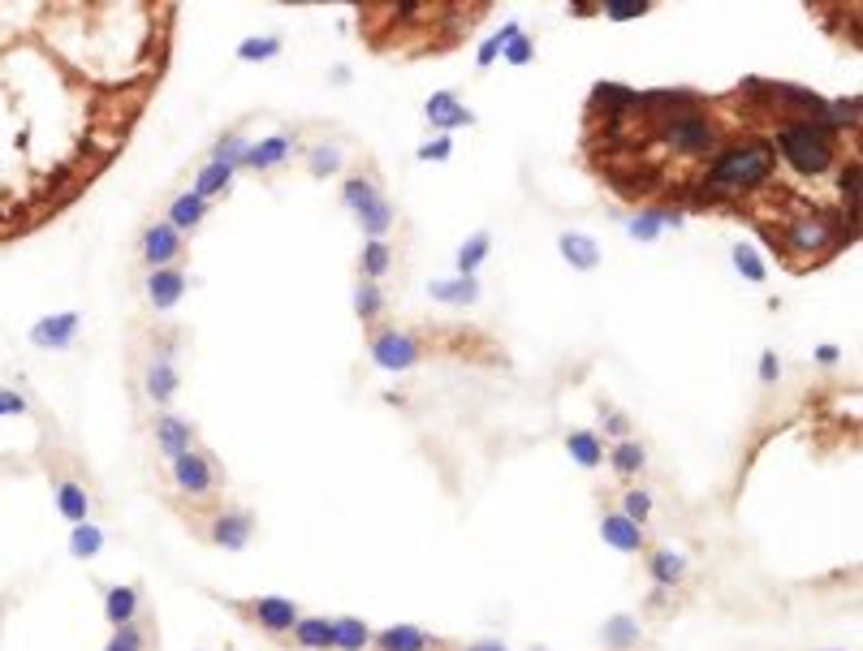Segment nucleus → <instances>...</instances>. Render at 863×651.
Returning a JSON list of instances; mask_svg holds the SVG:
<instances>
[{
    "label": "nucleus",
    "instance_id": "obj_2",
    "mask_svg": "<svg viewBox=\"0 0 863 651\" xmlns=\"http://www.w3.org/2000/svg\"><path fill=\"white\" fill-rule=\"evenodd\" d=\"M773 169V148L768 143H747V148L725 151L709 173V191L721 195V191H747V186H760Z\"/></svg>",
    "mask_w": 863,
    "mask_h": 651
},
{
    "label": "nucleus",
    "instance_id": "obj_23",
    "mask_svg": "<svg viewBox=\"0 0 863 651\" xmlns=\"http://www.w3.org/2000/svg\"><path fill=\"white\" fill-rule=\"evenodd\" d=\"M290 634L303 651H333V621L328 617H299V626Z\"/></svg>",
    "mask_w": 863,
    "mask_h": 651
},
{
    "label": "nucleus",
    "instance_id": "obj_9",
    "mask_svg": "<svg viewBox=\"0 0 863 651\" xmlns=\"http://www.w3.org/2000/svg\"><path fill=\"white\" fill-rule=\"evenodd\" d=\"M177 254H182V234L169 225V220H160V225H148L143 229V259L155 268H173L177 263Z\"/></svg>",
    "mask_w": 863,
    "mask_h": 651
},
{
    "label": "nucleus",
    "instance_id": "obj_14",
    "mask_svg": "<svg viewBox=\"0 0 863 651\" xmlns=\"http://www.w3.org/2000/svg\"><path fill=\"white\" fill-rule=\"evenodd\" d=\"M290 151H294V139L290 134H272V139H263V143H255V148H247V169H255V173H268V169H277V164H285L290 160Z\"/></svg>",
    "mask_w": 863,
    "mask_h": 651
},
{
    "label": "nucleus",
    "instance_id": "obj_38",
    "mask_svg": "<svg viewBox=\"0 0 863 651\" xmlns=\"http://www.w3.org/2000/svg\"><path fill=\"white\" fill-rule=\"evenodd\" d=\"M730 259H734V268H738V272H743V276H747L752 285H760L764 276H768L764 259H760L756 251H752V247H734V254H730Z\"/></svg>",
    "mask_w": 863,
    "mask_h": 651
},
{
    "label": "nucleus",
    "instance_id": "obj_12",
    "mask_svg": "<svg viewBox=\"0 0 863 651\" xmlns=\"http://www.w3.org/2000/svg\"><path fill=\"white\" fill-rule=\"evenodd\" d=\"M186 294V276L177 268H155L148 276V299H152L155 311H173Z\"/></svg>",
    "mask_w": 863,
    "mask_h": 651
},
{
    "label": "nucleus",
    "instance_id": "obj_41",
    "mask_svg": "<svg viewBox=\"0 0 863 651\" xmlns=\"http://www.w3.org/2000/svg\"><path fill=\"white\" fill-rule=\"evenodd\" d=\"M626 229H630V238H639V242H657L665 225H660V211H639V216H635Z\"/></svg>",
    "mask_w": 863,
    "mask_h": 651
},
{
    "label": "nucleus",
    "instance_id": "obj_48",
    "mask_svg": "<svg viewBox=\"0 0 863 651\" xmlns=\"http://www.w3.org/2000/svg\"><path fill=\"white\" fill-rule=\"evenodd\" d=\"M760 380L764 384H777V380H781V362H777V354L773 350L760 354Z\"/></svg>",
    "mask_w": 863,
    "mask_h": 651
},
{
    "label": "nucleus",
    "instance_id": "obj_30",
    "mask_svg": "<svg viewBox=\"0 0 863 651\" xmlns=\"http://www.w3.org/2000/svg\"><path fill=\"white\" fill-rule=\"evenodd\" d=\"M358 268H363L367 281H380V276L393 268V247H389V242H367L363 254H358Z\"/></svg>",
    "mask_w": 863,
    "mask_h": 651
},
{
    "label": "nucleus",
    "instance_id": "obj_31",
    "mask_svg": "<svg viewBox=\"0 0 863 651\" xmlns=\"http://www.w3.org/2000/svg\"><path fill=\"white\" fill-rule=\"evenodd\" d=\"M358 225H363V234H367L371 242H385V234L393 229V207H389V199H380L376 207H367V211L358 216Z\"/></svg>",
    "mask_w": 863,
    "mask_h": 651
},
{
    "label": "nucleus",
    "instance_id": "obj_45",
    "mask_svg": "<svg viewBox=\"0 0 863 651\" xmlns=\"http://www.w3.org/2000/svg\"><path fill=\"white\" fill-rule=\"evenodd\" d=\"M531 56H536V44H531V35H522V31H518V35H514V40L506 44V61H509V65H527Z\"/></svg>",
    "mask_w": 863,
    "mask_h": 651
},
{
    "label": "nucleus",
    "instance_id": "obj_26",
    "mask_svg": "<svg viewBox=\"0 0 863 651\" xmlns=\"http://www.w3.org/2000/svg\"><path fill=\"white\" fill-rule=\"evenodd\" d=\"M207 203L195 195V191H186V195H177L173 207H169V225L177 229V234H186V229H199V220H204Z\"/></svg>",
    "mask_w": 863,
    "mask_h": 651
},
{
    "label": "nucleus",
    "instance_id": "obj_37",
    "mask_svg": "<svg viewBox=\"0 0 863 651\" xmlns=\"http://www.w3.org/2000/svg\"><path fill=\"white\" fill-rule=\"evenodd\" d=\"M242 160H247V143H242L238 134H225V139L216 143V151H212V164H225V169H234V173H238Z\"/></svg>",
    "mask_w": 863,
    "mask_h": 651
},
{
    "label": "nucleus",
    "instance_id": "obj_16",
    "mask_svg": "<svg viewBox=\"0 0 863 651\" xmlns=\"http://www.w3.org/2000/svg\"><path fill=\"white\" fill-rule=\"evenodd\" d=\"M558 247H561V259H565L570 268H579V272L601 268V247H596V238H587V234H561Z\"/></svg>",
    "mask_w": 863,
    "mask_h": 651
},
{
    "label": "nucleus",
    "instance_id": "obj_40",
    "mask_svg": "<svg viewBox=\"0 0 863 651\" xmlns=\"http://www.w3.org/2000/svg\"><path fill=\"white\" fill-rule=\"evenodd\" d=\"M601 9H605V18H613V22H635V18H644L652 4H648V0H605Z\"/></svg>",
    "mask_w": 863,
    "mask_h": 651
},
{
    "label": "nucleus",
    "instance_id": "obj_32",
    "mask_svg": "<svg viewBox=\"0 0 863 651\" xmlns=\"http://www.w3.org/2000/svg\"><path fill=\"white\" fill-rule=\"evenodd\" d=\"M488 247H493V238H488L484 229H479L475 238H466L462 251H457V272H462V276H475V268L488 259Z\"/></svg>",
    "mask_w": 863,
    "mask_h": 651
},
{
    "label": "nucleus",
    "instance_id": "obj_43",
    "mask_svg": "<svg viewBox=\"0 0 863 651\" xmlns=\"http://www.w3.org/2000/svg\"><path fill=\"white\" fill-rule=\"evenodd\" d=\"M380 306H385V299H380V285H358L355 290V311L363 315V319H376L380 315Z\"/></svg>",
    "mask_w": 863,
    "mask_h": 651
},
{
    "label": "nucleus",
    "instance_id": "obj_35",
    "mask_svg": "<svg viewBox=\"0 0 863 651\" xmlns=\"http://www.w3.org/2000/svg\"><path fill=\"white\" fill-rule=\"evenodd\" d=\"M229 182H234V169H225V164H207L204 173H199V182H195V195L207 203L212 195H220Z\"/></svg>",
    "mask_w": 863,
    "mask_h": 651
},
{
    "label": "nucleus",
    "instance_id": "obj_27",
    "mask_svg": "<svg viewBox=\"0 0 863 651\" xmlns=\"http://www.w3.org/2000/svg\"><path fill=\"white\" fill-rule=\"evenodd\" d=\"M565 449H570V457H574L579 466H587V470L605 462V445H601L596 432H570V436H565Z\"/></svg>",
    "mask_w": 863,
    "mask_h": 651
},
{
    "label": "nucleus",
    "instance_id": "obj_10",
    "mask_svg": "<svg viewBox=\"0 0 863 651\" xmlns=\"http://www.w3.org/2000/svg\"><path fill=\"white\" fill-rule=\"evenodd\" d=\"M601 540H605L613 552H626V556H635V552L648 549L644 527H635L626 513H605V522H601Z\"/></svg>",
    "mask_w": 863,
    "mask_h": 651
},
{
    "label": "nucleus",
    "instance_id": "obj_39",
    "mask_svg": "<svg viewBox=\"0 0 863 651\" xmlns=\"http://www.w3.org/2000/svg\"><path fill=\"white\" fill-rule=\"evenodd\" d=\"M514 35H518V22H509V26H501L497 35H488V40H484V48H479V69H488V65L506 52V44L514 40Z\"/></svg>",
    "mask_w": 863,
    "mask_h": 651
},
{
    "label": "nucleus",
    "instance_id": "obj_20",
    "mask_svg": "<svg viewBox=\"0 0 863 651\" xmlns=\"http://www.w3.org/2000/svg\"><path fill=\"white\" fill-rule=\"evenodd\" d=\"M648 574H652V583L665 587V592H673L682 578H687V556L673 549H657L652 552V561H648Z\"/></svg>",
    "mask_w": 863,
    "mask_h": 651
},
{
    "label": "nucleus",
    "instance_id": "obj_15",
    "mask_svg": "<svg viewBox=\"0 0 863 651\" xmlns=\"http://www.w3.org/2000/svg\"><path fill=\"white\" fill-rule=\"evenodd\" d=\"M423 112H428V121H432V126H441V130H457V126H471V121H475V117H471V108H462V104H457L454 91H436V96L428 100Z\"/></svg>",
    "mask_w": 863,
    "mask_h": 651
},
{
    "label": "nucleus",
    "instance_id": "obj_4",
    "mask_svg": "<svg viewBox=\"0 0 863 651\" xmlns=\"http://www.w3.org/2000/svg\"><path fill=\"white\" fill-rule=\"evenodd\" d=\"M419 341L407 337V333H398V328H389V333H380L376 341H371V362L376 367H385V371H410L414 362H419Z\"/></svg>",
    "mask_w": 863,
    "mask_h": 651
},
{
    "label": "nucleus",
    "instance_id": "obj_51",
    "mask_svg": "<svg viewBox=\"0 0 863 651\" xmlns=\"http://www.w3.org/2000/svg\"><path fill=\"white\" fill-rule=\"evenodd\" d=\"M462 651H506V648H501L497 639H479V643H466Z\"/></svg>",
    "mask_w": 863,
    "mask_h": 651
},
{
    "label": "nucleus",
    "instance_id": "obj_6",
    "mask_svg": "<svg viewBox=\"0 0 863 651\" xmlns=\"http://www.w3.org/2000/svg\"><path fill=\"white\" fill-rule=\"evenodd\" d=\"M665 139H669V148L678 151H709L712 148V126L709 117H700L695 108H682L673 121H669V130H665Z\"/></svg>",
    "mask_w": 863,
    "mask_h": 651
},
{
    "label": "nucleus",
    "instance_id": "obj_42",
    "mask_svg": "<svg viewBox=\"0 0 863 651\" xmlns=\"http://www.w3.org/2000/svg\"><path fill=\"white\" fill-rule=\"evenodd\" d=\"M277 52H281V40L263 35V40H247V44H238V61H272Z\"/></svg>",
    "mask_w": 863,
    "mask_h": 651
},
{
    "label": "nucleus",
    "instance_id": "obj_46",
    "mask_svg": "<svg viewBox=\"0 0 863 651\" xmlns=\"http://www.w3.org/2000/svg\"><path fill=\"white\" fill-rule=\"evenodd\" d=\"M31 405H26V398L18 393V389H0V419H9V414H26Z\"/></svg>",
    "mask_w": 863,
    "mask_h": 651
},
{
    "label": "nucleus",
    "instance_id": "obj_44",
    "mask_svg": "<svg viewBox=\"0 0 863 651\" xmlns=\"http://www.w3.org/2000/svg\"><path fill=\"white\" fill-rule=\"evenodd\" d=\"M104 651H143V630L130 621V626H121L117 634H112V643Z\"/></svg>",
    "mask_w": 863,
    "mask_h": 651
},
{
    "label": "nucleus",
    "instance_id": "obj_28",
    "mask_svg": "<svg viewBox=\"0 0 863 651\" xmlns=\"http://www.w3.org/2000/svg\"><path fill=\"white\" fill-rule=\"evenodd\" d=\"M100 552H104V531L96 522H83V527L69 531V556L74 561H96Z\"/></svg>",
    "mask_w": 863,
    "mask_h": 651
},
{
    "label": "nucleus",
    "instance_id": "obj_5",
    "mask_svg": "<svg viewBox=\"0 0 863 651\" xmlns=\"http://www.w3.org/2000/svg\"><path fill=\"white\" fill-rule=\"evenodd\" d=\"M78 324H83V315H78V311L44 315V319H35V324H31V346H40V350H69V346H74V337H78Z\"/></svg>",
    "mask_w": 863,
    "mask_h": 651
},
{
    "label": "nucleus",
    "instance_id": "obj_19",
    "mask_svg": "<svg viewBox=\"0 0 863 651\" xmlns=\"http://www.w3.org/2000/svg\"><path fill=\"white\" fill-rule=\"evenodd\" d=\"M134 612H139V587H108L104 592V617H108L112 630L130 626Z\"/></svg>",
    "mask_w": 863,
    "mask_h": 651
},
{
    "label": "nucleus",
    "instance_id": "obj_21",
    "mask_svg": "<svg viewBox=\"0 0 863 651\" xmlns=\"http://www.w3.org/2000/svg\"><path fill=\"white\" fill-rule=\"evenodd\" d=\"M601 643H605V651L639 648V617H630V612H613L610 621H605V630H601Z\"/></svg>",
    "mask_w": 863,
    "mask_h": 651
},
{
    "label": "nucleus",
    "instance_id": "obj_52",
    "mask_svg": "<svg viewBox=\"0 0 863 651\" xmlns=\"http://www.w3.org/2000/svg\"><path fill=\"white\" fill-rule=\"evenodd\" d=\"M605 427H610L613 436H626V427H630V423H626L622 414H610V423H605Z\"/></svg>",
    "mask_w": 863,
    "mask_h": 651
},
{
    "label": "nucleus",
    "instance_id": "obj_22",
    "mask_svg": "<svg viewBox=\"0 0 863 651\" xmlns=\"http://www.w3.org/2000/svg\"><path fill=\"white\" fill-rule=\"evenodd\" d=\"M177 393V367H173V350H160L155 362L148 367V398L169 401Z\"/></svg>",
    "mask_w": 863,
    "mask_h": 651
},
{
    "label": "nucleus",
    "instance_id": "obj_18",
    "mask_svg": "<svg viewBox=\"0 0 863 651\" xmlns=\"http://www.w3.org/2000/svg\"><path fill=\"white\" fill-rule=\"evenodd\" d=\"M56 509H61V518H65V522H74V527L91 522V518H87V513H91L87 488H83V484H74V479H61V484H56Z\"/></svg>",
    "mask_w": 863,
    "mask_h": 651
},
{
    "label": "nucleus",
    "instance_id": "obj_34",
    "mask_svg": "<svg viewBox=\"0 0 863 651\" xmlns=\"http://www.w3.org/2000/svg\"><path fill=\"white\" fill-rule=\"evenodd\" d=\"M306 169H311V177H328V173H337V169H342V148H333V143L311 148L306 151Z\"/></svg>",
    "mask_w": 863,
    "mask_h": 651
},
{
    "label": "nucleus",
    "instance_id": "obj_11",
    "mask_svg": "<svg viewBox=\"0 0 863 651\" xmlns=\"http://www.w3.org/2000/svg\"><path fill=\"white\" fill-rule=\"evenodd\" d=\"M371 648L376 651H436L441 643H436L428 630H419V626H389V630H380V634L371 639Z\"/></svg>",
    "mask_w": 863,
    "mask_h": 651
},
{
    "label": "nucleus",
    "instance_id": "obj_49",
    "mask_svg": "<svg viewBox=\"0 0 863 651\" xmlns=\"http://www.w3.org/2000/svg\"><path fill=\"white\" fill-rule=\"evenodd\" d=\"M855 177H860V164H851V169L842 173V182H838V186H842V195H846V203H855Z\"/></svg>",
    "mask_w": 863,
    "mask_h": 651
},
{
    "label": "nucleus",
    "instance_id": "obj_13",
    "mask_svg": "<svg viewBox=\"0 0 863 651\" xmlns=\"http://www.w3.org/2000/svg\"><path fill=\"white\" fill-rule=\"evenodd\" d=\"M833 247V229H829V220H820V216H799L795 220V229H790V251H829Z\"/></svg>",
    "mask_w": 863,
    "mask_h": 651
},
{
    "label": "nucleus",
    "instance_id": "obj_25",
    "mask_svg": "<svg viewBox=\"0 0 863 651\" xmlns=\"http://www.w3.org/2000/svg\"><path fill=\"white\" fill-rule=\"evenodd\" d=\"M371 648V630L358 617H337L333 621V651H367Z\"/></svg>",
    "mask_w": 863,
    "mask_h": 651
},
{
    "label": "nucleus",
    "instance_id": "obj_24",
    "mask_svg": "<svg viewBox=\"0 0 863 651\" xmlns=\"http://www.w3.org/2000/svg\"><path fill=\"white\" fill-rule=\"evenodd\" d=\"M428 294H432L436 302H445V306H471V302H479V281H475V276L432 281V285H428Z\"/></svg>",
    "mask_w": 863,
    "mask_h": 651
},
{
    "label": "nucleus",
    "instance_id": "obj_29",
    "mask_svg": "<svg viewBox=\"0 0 863 651\" xmlns=\"http://www.w3.org/2000/svg\"><path fill=\"white\" fill-rule=\"evenodd\" d=\"M380 199H385V195L376 191V182H371V177H350V182L342 186V203H346L355 216H363L367 207H376Z\"/></svg>",
    "mask_w": 863,
    "mask_h": 651
},
{
    "label": "nucleus",
    "instance_id": "obj_47",
    "mask_svg": "<svg viewBox=\"0 0 863 651\" xmlns=\"http://www.w3.org/2000/svg\"><path fill=\"white\" fill-rule=\"evenodd\" d=\"M450 134H441V139H432V143H423L419 148V160H450Z\"/></svg>",
    "mask_w": 863,
    "mask_h": 651
},
{
    "label": "nucleus",
    "instance_id": "obj_8",
    "mask_svg": "<svg viewBox=\"0 0 863 651\" xmlns=\"http://www.w3.org/2000/svg\"><path fill=\"white\" fill-rule=\"evenodd\" d=\"M251 513H242V509H225V513H216L212 518V544L225 552H242L251 544Z\"/></svg>",
    "mask_w": 863,
    "mask_h": 651
},
{
    "label": "nucleus",
    "instance_id": "obj_1",
    "mask_svg": "<svg viewBox=\"0 0 863 651\" xmlns=\"http://www.w3.org/2000/svg\"><path fill=\"white\" fill-rule=\"evenodd\" d=\"M777 151L790 160L795 173L803 177H820L829 164H833V143H829V126L820 121H795V126H781L777 134Z\"/></svg>",
    "mask_w": 863,
    "mask_h": 651
},
{
    "label": "nucleus",
    "instance_id": "obj_50",
    "mask_svg": "<svg viewBox=\"0 0 863 651\" xmlns=\"http://www.w3.org/2000/svg\"><path fill=\"white\" fill-rule=\"evenodd\" d=\"M838 354H842L838 346H820V350H816V362H820V367H833V362H838Z\"/></svg>",
    "mask_w": 863,
    "mask_h": 651
},
{
    "label": "nucleus",
    "instance_id": "obj_53",
    "mask_svg": "<svg viewBox=\"0 0 863 651\" xmlns=\"http://www.w3.org/2000/svg\"><path fill=\"white\" fill-rule=\"evenodd\" d=\"M570 9H574V13H579V18H587V13H596V4H587V0H574V4H570Z\"/></svg>",
    "mask_w": 863,
    "mask_h": 651
},
{
    "label": "nucleus",
    "instance_id": "obj_3",
    "mask_svg": "<svg viewBox=\"0 0 863 651\" xmlns=\"http://www.w3.org/2000/svg\"><path fill=\"white\" fill-rule=\"evenodd\" d=\"M173 484H177V492L182 497H195V501H204L212 497V488H216V466L207 462V453H182V457H173Z\"/></svg>",
    "mask_w": 863,
    "mask_h": 651
},
{
    "label": "nucleus",
    "instance_id": "obj_33",
    "mask_svg": "<svg viewBox=\"0 0 863 651\" xmlns=\"http://www.w3.org/2000/svg\"><path fill=\"white\" fill-rule=\"evenodd\" d=\"M644 462H648V457H644V445H635V441H622V445L610 453V466L622 475V479L639 475V470H644Z\"/></svg>",
    "mask_w": 863,
    "mask_h": 651
},
{
    "label": "nucleus",
    "instance_id": "obj_36",
    "mask_svg": "<svg viewBox=\"0 0 863 651\" xmlns=\"http://www.w3.org/2000/svg\"><path fill=\"white\" fill-rule=\"evenodd\" d=\"M617 513H626L635 527H644L648 518H652V492H644V488H630L626 497H622V509Z\"/></svg>",
    "mask_w": 863,
    "mask_h": 651
},
{
    "label": "nucleus",
    "instance_id": "obj_7",
    "mask_svg": "<svg viewBox=\"0 0 863 651\" xmlns=\"http://www.w3.org/2000/svg\"><path fill=\"white\" fill-rule=\"evenodd\" d=\"M251 617L259 621V630H268V634H290L303 612H299V604L285 600V596H259V600H251Z\"/></svg>",
    "mask_w": 863,
    "mask_h": 651
},
{
    "label": "nucleus",
    "instance_id": "obj_17",
    "mask_svg": "<svg viewBox=\"0 0 863 651\" xmlns=\"http://www.w3.org/2000/svg\"><path fill=\"white\" fill-rule=\"evenodd\" d=\"M155 441H160L164 457L173 462V457L191 453V441H195V432H191V423H186V419H173V414H164V419L155 423Z\"/></svg>",
    "mask_w": 863,
    "mask_h": 651
}]
</instances>
